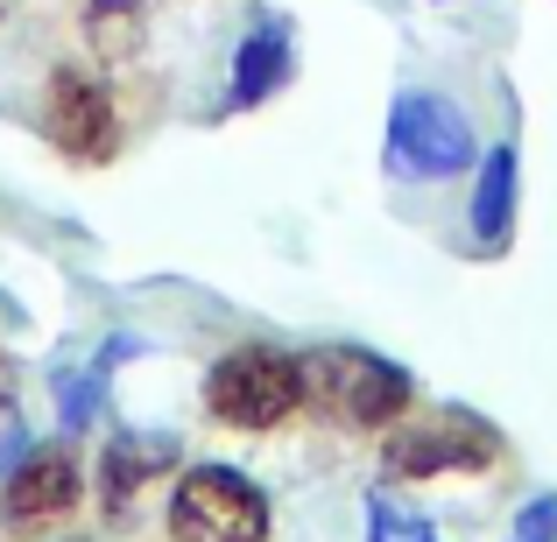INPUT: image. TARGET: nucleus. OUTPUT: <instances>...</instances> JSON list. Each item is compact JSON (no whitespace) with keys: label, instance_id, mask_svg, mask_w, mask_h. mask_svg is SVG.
Returning a JSON list of instances; mask_svg holds the SVG:
<instances>
[{"label":"nucleus","instance_id":"obj_5","mask_svg":"<svg viewBox=\"0 0 557 542\" xmlns=\"http://www.w3.org/2000/svg\"><path fill=\"white\" fill-rule=\"evenodd\" d=\"M494 451H502V437H494L487 423L445 408V416H423V423L388 430L381 465H388L395 479H437V472H480V465H494Z\"/></svg>","mask_w":557,"mask_h":542},{"label":"nucleus","instance_id":"obj_3","mask_svg":"<svg viewBox=\"0 0 557 542\" xmlns=\"http://www.w3.org/2000/svg\"><path fill=\"white\" fill-rule=\"evenodd\" d=\"M304 402V366L275 345H240L205 374V408L233 430H275Z\"/></svg>","mask_w":557,"mask_h":542},{"label":"nucleus","instance_id":"obj_13","mask_svg":"<svg viewBox=\"0 0 557 542\" xmlns=\"http://www.w3.org/2000/svg\"><path fill=\"white\" fill-rule=\"evenodd\" d=\"M508 542H557V501H550V493L522 507V515H516V535H508Z\"/></svg>","mask_w":557,"mask_h":542},{"label":"nucleus","instance_id":"obj_11","mask_svg":"<svg viewBox=\"0 0 557 542\" xmlns=\"http://www.w3.org/2000/svg\"><path fill=\"white\" fill-rule=\"evenodd\" d=\"M85 36L107 64H127L149 36V8L141 0H85Z\"/></svg>","mask_w":557,"mask_h":542},{"label":"nucleus","instance_id":"obj_9","mask_svg":"<svg viewBox=\"0 0 557 542\" xmlns=\"http://www.w3.org/2000/svg\"><path fill=\"white\" fill-rule=\"evenodd\" d=\"M177 465V437H113L107 444V465H99V487H107V515L113 507H135L149 479H163Z\"/></svg>","mask_w":557,"mask_h":542},{"label":"nucleus","instance_id":"obj_1","mask_svg":"<svg viewBox=\"0 0 557 542\" xmlns=\"http://www.w3.org/2000/svg\"><path fill=\"white\" fill-rule=\"evenodd\" d=\"M381 155H388V177H403V184H445V177H459V169L480 163V141H473L466 106H451L445 92L409 85L388 106V141H381Z\"/></svg>","mask_w":557,"mask_h":542},{"label":"nucleus","instance_id":"obj_7","mask_svg":"<svg viewBox=\"0 0 557 542\" xmlns=\"http://www.w3.org/2000/svg\"><path fill=\"white\" fill-rule=\"evenodd\" d=\"M71 507H78V458L64 444H36L28 458H14L8 487H0L8 529H42V521H64Z\"/></svg>","mask_w":557,"mask_h":542},{"label":"nucleus","instance_id":"obj_6","mask_svg":"<svg viewBox=\"0 0 557 542\" xmlns=\"http://www.w3.org/2000/svg\"><path fill=\"white\" fill-rule=\"evenodd\" d=\"M42 127H50V141L71 163H107L121 149V113H113L107 85L78 64L50 71V85H42Z\"/></svg>","mask_w":557,"mask_h":542},{"label":"nucleus","instance_id":"obj_12","mask_svg":"<svg viewBox=\"0 0 557 542\" xmlns=\"http://www.w3.org/2000/svg\"><path fill=\"white\" fill-rule=\"evenodd\" d=\"M368 542H437V529L403 501H368Z\"/></svg>","mask_w":557,"mask_h":542},{"label":"nucleus","instance_id":"obj_2","mask_svg":"<svg viewBox=\"0 0 557 542\" xmlns=\"http://www.w3.org/2000/svg\"><path fill=\"white\" fill-rule=\"evenodd\" d=\"M297 366H304V402H318L325 416L354 423V430H381L409 402V374L368 353V345H318Z\"/></svg>","mask_w":557,"mask_h":542},{"label":"nucleus","instance_id":"obj_10","mask_svg":"<svg viewBox=\"0 0 557 542\" xmlns=\"http://www.w3.org/2000/svg\"><path fill=\"white\" fill-rule=\"evenodd\" d=\"M516 226V149H487L480 155V184H473V240L502 247Z\"/></svg>","mask_w":557,"mask_h":542},{"label":"nucleus","instance_id":"obj_8","mask_svg":"<svg viewBox=\"0 0 557 542\" xmlns=\"http://www.w3.org/2000/svg\"><path fill=\"white\" fill-rule=\"evenodd\" d=\"M289 78V28L275 22V14H261L255 28L240 36V50H233V78H226V106L247 113L261 106V99L275 92V85Z\"/></svg>","mask_w":557,"mask_h":542},{"label":"nucleus","instance_id":"obj_15","mask_svg":"<svg viewBox=\"0 0 557 542\" xmlns=\"http://www.w3.org/2000/svg\"><path fill=\"white\" fill-rule=\"evenodd\" d=\"M8 14H14V0H0V22H8Z\"/></svg>","mask_w":557,"mask_h":542},{"label":"nucleus","instance_id":"obj_14","mask_svg":"<svg viewBox=\"0 0 557 542\" xmlns=\"http://www.w3.org/2000/svg\"><path fill=\"white\" fill-rule=\"evenodd\" d=\"M14 408V360H8V345H0V416Z\"/></svg>","mask_w":557,"mask_h":542},{"label":"nucleus","instance_id":"obj_4","mask_svg":"<svg viewBox=\"0 0 557 542\" xmlns=\"http://www.w3.org/2000/svg\"><path fill=\"white\" fill-rule=\"evenodd\" d=\"M170 542H269V501L233 465H190L170 493Z\"/></svg>","mask_w":557,"mask_h":542}]
</instances>
